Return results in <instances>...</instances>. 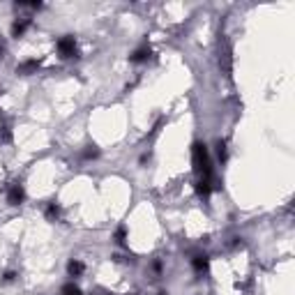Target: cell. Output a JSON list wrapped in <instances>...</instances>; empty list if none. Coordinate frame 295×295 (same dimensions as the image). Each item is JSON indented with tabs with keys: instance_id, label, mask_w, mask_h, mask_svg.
Returning a JSON list of instances; mask_svg holds the SVG:
<instances>
[{
	"instance_id": "6da1fadb",
	"label": "cell",
	"mask_w": 295,
	"mask_h": 295,
	"mask_svg": "<svg viewBox=\"0 0 295 295\" xmlns=\"http://www.w3.org/2000/svg\"><path fill=\"white\" fill-rule=\"evenodd\" d=\"M191 164H194V173L198 178H212V166H210V155L205 143H194V148H191Z\"/></svg>"
},
{
	"instance_id": "ffe728a7",
	"label": "cell",
	"mask_w": 295,
	"mask_h": 295,
	"mask_svg": "<svg viewBox=\"0 0 295 295\" xmlns=\"http://www.w3.org/2000/svg\"><path fill=\"white\" fill-rule=\"evenodd\" d=\"M157 295H166V293H157Z\"/></svg>"
},
{
	"instance_id": "8992f818",
	"label": "cell",
	"mask_w": 295,
	"mask_h": 295,
	"mask_svg": "<svg viewBox=\"0 0 295 295\" xmlns=\"http://www.w3.org/2000/svg\"><path fill=\"white\" fill-rule=\"evenodd\" d=\"M39 65H42V60H37V58L26 60V62H21V65L17 67V74H21V77H30V74H35V71L39 69Z\"/></svg>"
},
{
	"instance_id": "9c48e42d",
	"label": "cell",
	"mask_w": 295,
	"mask_h": 295,
	"mask_svg": "<svg viewBox=\"0 0 295 295\" xmlns=\"http://www.w3.org/2000/svg\"><path fill=\"white\" fill-rule=\"evenodd\" d=\"M83 270H86V265H83L81 261H77V258H71V261L67 263V274H69V277H81Z\"/></svg>"
},
{
	"instance_id": "3957f363",
	"label": "cell",
	"mask_w": 295,
	"mask_h": 295,
	"mask_svg": "<svg viewBox=\"0 0 295 295\" xmlns=\"http://www.w3.org/2000/svg\"><path fill=\"white\" fill-rule=\"evenodd\" d=\"M23 198H26V191H23V187L19 185V182L7 185V203H10V205H21Z\"/></svg>"
},
{
	"instance_id": "5bb4252c",
	"label": "cell",
	"mask_w": 295,
	"mask_h": 295,
	"mask_svg": "<svg viewBox=\"0 0 295 295\" xmlns=\"http://www.w3.org/2000/svg\"><path fill=\"white\" fill-rule=\"evenodd\" d=\"M5 143H12V131L10 127H0V145H5Z\"/></svg>"
},
{
	"instance_id": "ba28073f",
	"label": "cell",
	"mask_w": 295,
	"mask_h": 295,
	"mask_svg": "<svg viewBox=\"0 0 295 295\" xmlns=\"http://www.w3.org/2000/svg\"><path fill=\"white\" fill-rule=\"evenodd\" d=\"M208 256L205 254H198V256L191 258V268L196 270V272H208Z\"/></svg>"
},
{
	"instance_id": "9a60e30c",
	"label": "cell",
	"mask_w": 295,
	"mask_h": 295,
	"mask_svg": "<svg viewBox=\"0 0 295 295\" xmlns=\"http://www.w3.org/2000/svg\"><path fill=\"white\" fill-rule=\"evenodd\" d=\"M113 240L118 242V245H125V240H127V229H125V226H120V229L115 231V233H113Z\"/></svg>"
},
{
	"instance_id": "7a4b0ae2",
	"label": "cell",
	"mask_w": 295,
	"mask_h": 295,
	"mask_svg": "<svg viewBox=\"0 0 295 295\" xmlns=\"http://www.w3.org/2000/svg\"><path fill=\"white\" fill-rule=\"evenodd\" d=\"M58 53H60L62 60H69L77 55V39L71 35H65V37L58 39Z\"/></svg>"
},
{
	"instance_id": "277c9868",
	"label": "cell",
	"mask_w": 295,
	"mask_h": 295,
	"mask_svg": "<svg viewBox=\"0 0 295 295\" xmlns=\"http://www.w3.org/2000/svg\"><path fill=\"white\" fill-rule=\"evenodd\" d=\"M219 67L226 77H231V67H233V55H231V46L224 42V46L219 49Z\"/></svg>"
},
{
	"instance_id": "4fadbf2b",
	"label": "cell",
	"mask_w": 295,
	"mask_h": 295,
	"mask_svg": "<svg viewBox=\"0 0 295 295\" xmlns=\"http://www.w3.org/2000/svg\"><path fill=\"white\" fill-rule=\"evenodd\" d=\"M217 157H219V162H222V164L229 159V153H226V143L224 141H217Z\"/></svg>"
},
{
	"instance_id": "d6986e66",
	"label": "cell",
	"mask_w": 295,
	"mask_h": 295,
	"mask_svg": "<svg viewBox=\"0 0 295 295\" xmlns=\"http://www.w3.org/2000/svg\"><path fill=\"white\" fill-rule=\"evenodd\" d=\"M14 277H17V274H14V272H5V281H12V279H14Z\"/></svg>"
},
{
	"instance_id": "52a82bcc",
	"label": "cell",
	"mask_w": 295,
	"mask_h": 295,
	"mask_svg": "<svg viewBox=\"0 0 295 295\" xmlns=\"http://www.w3.org/2000/svg\"><path fill=\"white\" fill-rule=\"evenodd\" d=\"M210 191H212V178H196V194L198 196L208 198Z\"/></svg>"
},
{
	"instance_id": "30bf717a",
	"label": "cell",
	"mask_w": 295,
	"mask_h": 295,
	"mask_svg": "<svg viewBox=\"0 0 295 295\" xmlns=\"http://www.w3.org/2000/svg\"><path fill=\"white\" fill-rule=\"evenodd\" d=\"M148 58H150V46H141V49H136L134 53L129 55L131 62H145Z\"/></svg>"
},
{
	"instance_id": "e0dca14e",
	"label": "cell",
	"mask_w": 295,
	"mask_h": 295,
	"mask_svg": "<svg viewBox=\"0 0 295 295\" xmlns=\"http://www.w3.org/2000/svg\"><path fill=\"white\" fill-rule=\"evenodd\" d=\"M17 10H42V3H17Z\"/></svg>"
},
{
	"instance_id": "7c38bea8",
	"label": "cell",
	"mask_w": 295,
	"mask_h": 295,
	"mask_svg": "<svg viewBox=\"0 0 295 295\" xmlns=\"http://www.w3.org/2000/svg\"><path fill=\"white\" fill-rule=\"evenodd\" d=\"M60 295H83V293H81V288H79L77 284H65L60 288Z\"/></svg>"
},
{
	"instance_id": "8fae6325",
	"label": "cell",
	"mask_w": 295,
	"mask_h": 295,
	"mask_svg": "<svg viewBox=\"0 0 295 295\" xmlns=\"http://www.w3.org/2000/svg\"><path fill=\"white\" fill-rule=\"evenodd\" d=\"M44 214H46V219H49V222H58V219H60V208H58L55 203H49V205H46V210H44Z\"/></svg>"
},
{
	"instance_id": "44dd1931",
	"label": "cell",
	"mask_w": 295,
	"mask_h": 295,
	"mask_svg": "<svg viewBox=\"0 0 295 295\" xmlns=\"http://www.w3.org/2000/svg\"><path fill=\"white\" fill-rule=\"evenodd\" d=\"M125 295H129V293H125Z\"/></svg>"
},
{
	"instance_id": "2e32d148",
	"label": "cell",
	"mask_w": 295,
	"mask_h": 295,
	"mask_svg": "<svg viewBox=\"0 0 295 295\" xmlns=\"http://www.w3.org/2000/svg\"><path fill=\"white\" fill-rule=\"evenodd\" d=\"M97 157H99L97 145H88L86 150H83V159H97Z\"/></svg>"
},
{
	"instance_id": "ac0fdd59",
	"label": "cell",
	"mask_w": 295,
	"mask_h": 295,
	"mask_svg": "<svg viewBox=\"0 0 295 295\" xmlns=\"http://www.w3.org/2000/svg\"><path fill=\"white\" fill-rule=\"evenodd\" d=\"M3 58H5V42L0 39V60H3Z\"/></svg>"
},
{
	"instance_id": "5b68a950",
	"label": "cell",
	"mask_w": 295,
	"mask_h": 295,
	"mask_svg": "<svg viewBox=\"0 0 295 295\" xmlns=\"http://www.w3.org/2000/svg\"><path fill=\"white\" fill-rule=\"evenodd\" d=\"M30 26H33V19H30V17L17 19V21L12 23V37H23V35H26V30Z\"/></svg>"
}]
</instances>
